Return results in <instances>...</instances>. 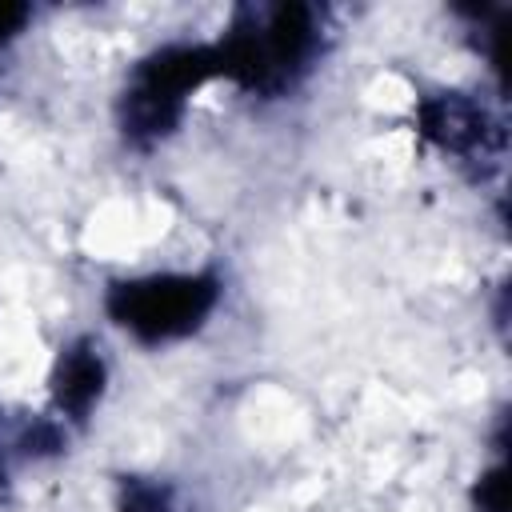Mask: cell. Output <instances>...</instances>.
<instances>
[{"label": "cell", "instance_id": "6da1fadb", "mask_svg": "<svg viewBox=\"0 0 512 512\" xmlns=\"http://www.w3.org/2000/svg\"><path fill=\"white\" fill-rule=\"evenodd\" d=\"M212 304V288L204 280H148L132 284L120 292V320L148 332V336H168L188 324Z\"/></svg>", "mask_w": 512, "mask_h": 512}, {"label": "cell", "instance_id": "7a4b0ae2", "mask_svg": "<svg viewBox=\"0 0 512 512\" xmlns=\"http://www.w3.org/2000/svg\"><path fill=\"white\" fill-rule=\"evenodd\" d=\"M96 388H100V360H96V356H72L68 368H64L60 396H64L72 408H80V404H88V400L96 396Z\"/></svg>", "mask_w": 512, "mask_h": 512}, {"label": "cell", "instance_id": "3957f363", "mask_svg": "<svg viewBox=\"0 0 512 512\" xmlns=\"http://www.w3.org/2000/svg\"><path fill=\"white\" fill-rule=\"evenodd\" d=\"M20 16H24L20 8H0V36H4L12 24H20Z\"/></svg>", "mask_w": 512, "mask_h": 512}]
</instances>
